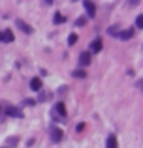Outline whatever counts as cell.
Listing matches in <instances>:
<instances>
[{"mask_svg": "<svg viewBox=\"0 0 143 148\" xmlns=\"http://www.w3.org/2000/svg\"><path fill=\"white\" fill-rule=\"evenodd\" d=\"M4 114L6 116H13V118H23V111L21 109H17L15 105H8L4 107Z\"/></svg>", "mask_w": 143, "mask_h": 148, "instance_id": "6da1fadb", "label": "cell"}, {"mask_svg": "<svg viewBox=\"0 0 143 148\" xmlns=\"http://www.w3.org/2000/svg\"><path fill=\"white\" fill-rule=\"evenodd\" d=\"M83 8L87 10V15H88L90 19L96 15V6H94V2H90V0H83Z\"/></svg>", "mask_w": 143, "mask_h": 148, "instance_id": "7a4b0ae2", "label": "cell"}, {"mask_svg": "<svg viewBox=\"0 0 143 148\" xmlns=\"http://www.w3.org/2000/svg\"><path fill=\"white\" fill-rule=\"evenodd\" d=\"M51 141L53 143H60L62 141V130H60V127H53L51 130Z\"/></svg>", "mask_w": 143, "mask_h": 148, "instance_id": "3957f363", "label": "cell"}, {"mask_svg": "<svg viewBox=\"0 0 143 148\" xmlns=\"http://www.w3.org/2000/svg\"><path fill=\"white\" fill-rule=\"evenodd\" d=\"M17 26H19V28H21V30H23L25 34H32V32H34V30H32V26H30L28 23L21 21V19H17Z\"/></svg>", "mask_w": 143, "mask_h": 148, "instance_id": "277c9868", "label": "cell"}, {"mask_svg": "<svg viewBox=\"0 0 143 148\" xmlns=\"http://www.w3.org/2000/svg\"><path fill=\"white\" fill-rule=\"evenodd\" d=\"M117 36L121 38L122 41H128V40H132V38H134V30H132V28H128V30H122V32H119Z\"/></svg>", "mask_w": 143, "mask_h": 148, "instance_id": "5b68a950", "label": "cell"}, {"mask_svg": "<svg viewBox=\"0 0 143 148\" xmlns=\"http://www.w3.org/2000/svg\"><path fill=\"white\" fill-rule=\"evenodd\" d=\"M30 88H32L34 92H40L41 88H44V83H41V79H38V77H34V79L30 81Z\"/></svg>", "mask_w": 143, "mask_h": 148, "instance_id": "8992f818", "label": "cell"}, {"mask_svg": "<svg viewBox=\"0 0 143 148\" xmlns=\"http://www.w3.org/2000/svg\"><path fill=\"white\" fill-rule=\"evenodd\" d=\"M55 112L60 116V118H66V107H64L62 101H59V103L55 105Z\"/></svg>", "mask_w": 143, "mask_h": 148, "instance_id": "52a82bcc", "label": "cell"}, {"mask_svg": "<svg viewBox=\"0 0 143 148\" xmlns=\"http://www.w3.org/2000/svg\"><path fill=\"white\" fill-rule=\"evenodd\" d=\"M79 64L81 66H88L90 64V53H81L79 54Z\"/></svg>", "mask_w": 143, "mask_h": 148, "instance_id": "ba28073f", "label": "cell"}, {"mask_svg": "<svg viewBox=\"0 0 143 148\" xmlns=\"http://www.w3.org/2000/svg\"><path fill=\"white\" fill-rule=\"evenodd\" d=\"M102 47H104V43H102V40H100V38H98V40H94V41L90 43L92 53H100V51H102Z\"/></svg>", "mask_w": 143, "mask_h": 148, "instance_id": "9c48e42d", "label": "cell"}, {"mask_svg": "<svg viewBox=\"0 0 143 148\" xmlns=\"http://www.w3.org/2000/svg\"><path fill=\"white\" fill-rule=\"evenodd\" d=\"M13 40H15V36H13V32H11V30H6V32L2 34V41H6V43H11Z\"/></svg>", "mask_w": 143, "mask_h": 148, "instance_id": "30bf717a", "label": "cell"}, {"mask_svg": "<svg viewBox=\"0 0 143 148\" xmlns=\"http://www.w3.org/2000/svg\"><path fill=\"white\" fill-rule=\"evenodd\" d=\"M107 148H119V143H117V137H115V135H109V137H107Z\"/></svg>", "mask_w": 143, "mask_h": 148, "instance_id": "8fae6325", "label": "cell"}, {"mask_svg": "<svg viewBox=\"0 0 143 148\" xmlns=\"http://www.w3.org/2000/svg\"><path fill=\"white\" fill-rule=\"evenodd\" d=\"M53 21H55V25H60V23H64V21H66V17H64L62 13H55Z\"/></svg>", "mask_w": 143, "mask_h": 148, "instance_id": "7c38bea8", "label": "cell"}, {"mask_svg": "<svg viewBox=\"0 0 143 148\" xmlns=\"http://www.w3.org/2000/svg\"><path fill=\"white\" fill-rule=\"evenodd\" d=\"M17 143H19V139H17V137H10V139L6 141V146H8V148H13L15 145H17Z\"/></svg>", "mask_w": 143, "mask_h": 148, "instance_id": "4fadbf2b", "label": "cell"}, {"mask_svg": "<svg viewBox=\"0 0 143 148\" xmlns=\"http://www.w3.org/2000/svg\"><path fill=\"white\" fill-rule=\"evenodd\" d=\"M73 77H77V79H85L87 73H85V69H75V71H73Z\"/></svg>", "mask_w": 143, "mask_h": 148, "instance_id": "5bb4252c", "label": "cell"}, {"mask_svg": "<svg viewBox=\"0 0 143 148\" xmlns=\"http://www.w3.org/2000/svg\"><path fill=\"white\" fill-rule=\"evenodd\" d=\"M107 34H109V36H117V34H119V26H111V28H107Z\"/></svg>", "mask_w": 143, "mask_h": 148, "instance_id": "9a60e30c", "label": "cell"}, {"mask_svg": "<svg viewBox=\"0 0 143 148\" xmlns=\"http://www.w3.org/2000/svg\"><path fill=\"white\" fill-rule=\"evenodd\" d=\"M77 41V34H70V36H68V45H73Z\"/></svg>", "mask_w": 143, "mask_h": 148, "instance_id": "2e32d148", "label": "cell"}, {"mask_svg": "<svg viewBox=\"0 0 143 148\" xmlns=\"http://www.w3.org/2000/svg\"><path fill=\"white\" fill-rule=\"evenodd\" d=\"M85 25H87V19H85V17H79L75 21V26H85Z\"/></svg>", "mask_w": 143, "mask_h": 148, "instance_id": "e0dca14e", "label": "cell"}, {"mask_svg": "<svg viewBox=\"0 0 143 148\" xmlns=\"http://www.w3.org/2000/svg\"><path fill=\"white\" fill-rule=\"evenodd\" d=\"M136 26H137V28H143V15H137V19H136Z\"/></svg>", "mask_w": 143, "mask_h": 148, "instance_id": "ac0fdd59", "label": "cell"}, {"mask_svg": "<svg viewBox=\"0 0 143 148\" xmlns=\"http://www.w3.org/2000/svg\"><path fill=\"white\" fill-rule=\"evenodd\" d=\"M126 4H128V8H136L140 4V0H126Z\"/></svg>", "mask_w": 143, "mask_h": 148, "instance_id": "d6986e66", "label": "cell"}, {"mask_svg": "<svg viewBox=\"0 0 143 148\" xmlns=\"http://www.w3.org/2000/svg\"><path fill=\"white\" fill-rule=\"evenodd\" d=\"M41 92V90H40ZM49 98V94H47V92H41V94H40V98H38V101H44V99H47Z\"/></svg>", "mask_w": 143, "mask_h": 148, "instance_id": "ffe728a7", "label": "cell"}, {"mask_svg": "<svg viewBox=\"0 0 143 148\" xmlns=\"http://www.w3.org/2000/svg\"><path fill=\"white\" fill-rule=\"evenodd\" d=\"M4 107H6V101H2V103H0V118L4 116Z\"/></svg>", "mask_w": 143, "mask_h": 148, "instance_id": "44dd1931", "label": "cell"}, {"mask_svg": "<svg viewBox=\"0 0 143 148\" xmlns=\"http://www.w3.org/2000/svg\"><path fill=\"white\" fill-rule=\"evenodd\" d=\"M75 130H77V131H79V133H81V131L85 130V124H77V127H75Z\"/></svg>", "mask_w": 143, "mask_h": 148, "instance_id": "7402d4cb", "label": "cell"}, {"mask_svg": "<svg viewBox=\"0 0 143 148\" xmlns=\"http://www.w3.org/2000/svg\"><path fill=\"white\" fill-rule=\"evenodd\" d=\"M59 94H60V96H64V94H66V86H60V90H59Z\"/></svg>", "mask_w": 143, "mask_h": 148, "instance_id": "603a6c76", "label": "cell"}, {"mask_svg": "<svg viewBox=\"0 0 143 148\" xmlns=\"http://www.w3.org/2000/svg\"><path fill=\"white\" fill-rule=\"evenodd\" d=\"M53 2V0H45V4H51Z\"/></svg>", "mask_w": 143, "mask_h": 148, "instance_id": "cb8c5ba5", "label": "cell"}, {"mask_svg": "<svg viewBox=\"0 0 143 148\" xmlns=\"http://www.w3.org/2000/svg\"><path fill=\"white\" fill-rule=\"evenodd\" d=\"M0 41H2V32H0Z\"/></svg>", "mask_w": 143, "mask_h": 148, "instance_id": "d4e9b609", "label": "cell"}]
</instances>
